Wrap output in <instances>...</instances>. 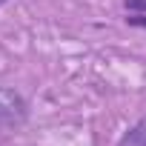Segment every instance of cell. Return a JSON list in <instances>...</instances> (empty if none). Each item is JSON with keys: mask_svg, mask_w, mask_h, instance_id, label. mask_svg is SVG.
<instances>
[{"mask_svg": "<svg viewBox=\"0 0 146 146\" xmlns=\"http://www.w3.org/2000/svg\"><path fill=\"white\" fill-rule=\"evenodd\" d=\"M117 146H146V117L135 120L117 140Z\"/></svg>", "mask_w": 146, "mask_h": 146, "instance_id": "2", "label": "cell"}, {"mask_svg": "<svg viewBox=\"0 0 146 146\" xmlns=\"http://www.w3.org/2000/svg\"><path fill=\"white\" fill-rule=\"evenodd\" d=\"M3 3H6V0H0V6H3Z\"/></svg>", "mask_w": 146, "mask_h": 146, "instance_id": "5", "label": "cell"}, {"mask_svg": "<svg viewBox=\"0 0 146 146\" xmlns=\"http://www.w3.org/2000/svg\"><path fill=\"white\" fill-rule=\"evenodd\" d=\"M123 9L126 12H143L146 15V0H123Z\"/></svg>", "mask_w": 146, "mask_h": 146, "instance_id": "4", "label": "cell"}, {"mask_svg": "<svg viewBox=\"0 0 146 146\" xmlns=\"http://www.w3.org/2000/svg\"><path fill=\"white\" fill-rule=\"evenodd\" d=\"M26 123H29L26 98L12 86H0V132H17Z\"/></svg>", "mask_w": 146, "mask_h": 146, "instance_id": "1", "label": "cell"}, {"mask_svg": "<svg viewBox=\"0 0 146 146\" xmlns=\"http://www.w3.org/2000/svg\"><path fill=\"white\" fill-rule=\"evenodd\" d=\"M126 23H129L132 29H146V15H143V12H132V15L126 17Z\"/></svg>", "mask_w": 146, "mask_h": 146, "instance_id": "3", "label": "cell"}]
</instances>
